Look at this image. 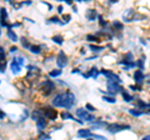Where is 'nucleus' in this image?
Masks as SVG:
<instances>
[{
    "mask_svg": "<svg viewBox=\"0 0 150 140\" xmlns=\"http://www.w3.org/2000/svg\"><path fill=\"white\" fill-rule=\"evenodd\" d=\"M75 101H76L75 95L71 91H67V93H62V94L56 95L53 99V105L56 106V108L70 109L75 104Z\"/></svg>",
    "mask_w": 150,
    "mask_h": 140,
    "instance_id": "f257e3e1",
    "label": "nucleus"
},
{
    "mask_svg": "<svg viewBox=\"0 0 150 140\" xmlns=\"http://www.w3.org/2000/svg\"><path fill=\"white\" fill-rule=\"evenodd\" d=\"M25 64V59L23 57H15L11 60V64H10V68H11V71L13 74H19L20 70L23 69Z\"/></svg>",
    "mask_w": 150,
    "mask_h": 140,
    "instance_id": "f03ea898",
    "label": "nucleus"
},
{
    "mask_svg": "<svg viewBox=\"0 0 150 140\" xmlns=\"http://www.w3.org/2000/svg\"><path fill=\"white\" fill-rule=\"evenodd\" d=\"M76 115L80 118V120L83 121H88V123H90V124H93L94 121H95V116L94 115H91L89 111L86 110V109H83V108H79L78 110H76Z\"/></svg>",
    "mask_w": 150,
    "mask_h": 140,
    "instance_id": "7ed1b4c3",
    "label": "nucleus"
},
{
    "mask_svg": "<svg viewBox=\"0 0 150 140\" xmlns=\"http://www.w3.org/2000/svg\"><path fill=\"white\" fill-rule=\"evenodd\" d=\"M55 89V84L50 80H45L40 84V90L43 91V94L45 96H48L49 94H51V91Z\"/></svg>",
    "mask_w": 150,
    "mask_h": 140,
    "instance_id": "20e7f679",
    "label": "nucleus"
},
{
    "mask_svg": "<svg viewBox=\"0 0 150 140\" xmlns=\"http://www.w3.org/2000/svg\"><path fill=\"white\" fill-rule=\"evenodd\" d=\"M106 89H108V93H109L110 95H114L116 93H123V88L120 86V84L118 83H114V81H109L108 80L106 83Z\"/></svg>",
    "mask_w": 150,
    "mask_h": 140,
    "instance_id": "39448f33",
    "label": "nucleus"
},
{
    "mask_svg": "<svg viewBox=\"0 0 150 140\" xmlns=\"http://www.w3.org/2000/svg\"><path fill=\"white\" fill-rule=\"evenodd\" d=\"M126 129H130L129 125H121V124H108L106 125V130L111 134H115V133H120L123 130H126Z\"/></svg>",
    "mask_w": 150,
    "mask_h": 140,
    "instance_id": "423d86ee",
    "label": "nucleus"
},
{
    "mask_svg": "<svg viewBox=\"0 0 150 140\" xmlns=\"http://www.w3.org/2000/svg\"><path fill=\"white\" fill-rule=\"evenodd\" d=\"M100 74L101 75H104L105 78H108V80L109 81H114V83H118V84H120L121 83V79L116 75L115 73H112V71H110V70H105V69H103L101 71H100Z\"/></svg>",
    "mask_w": 150,
    "mask_h": 140,
    "instance_id": "0eeeda50",
    "label": "nucleus"
},
{
    "mask_svg": "<svg viewBox=\"0 0 150 140\" xmlns=\"http://www.w3.org/2000/svg\"><path fill=\"white\" fill-rule=\"evenodd\" d=\"M56 64H58V66L60 68V70L68 65V57L65 55L64 51H59L58 57H56Z\"/></svg>",
    "mask_w": 150,
    "mask_h": 140,
    "instance_id": "6e6552de",
    "label": "nucleus"
},
{
    "mask_svg": "<svg viewBox=\"0 0 150 140\" xmlns=\"http://www.w3.org/2000/svg\"><path fill=\"white\" fill-rule=\"evenodd\" d=\"M41 111H43V114H44V118H45V119L55 120L56 118H58V113H56L54 109H51V108H45L44 110H41Z\"/></svg>",
    "mask_w": 150,
    "mask_h": 140,
    "instance_id": "1a4fd4ad",
    "label": "nucleus"
},
{
    "mask_svg": "<svg viewBox=\"0 0 150 140\" xmlns=\"http://www.w3.org/2000/svg\"><path fill=\"white\" fill-rule=\"evenodd\" d=\"M93 133L89 129H80L78 130V136L79 138H85V139H91L93 138Z\"/></svg>",
    "mask_w": 150,
    "mask_h": 140,
    "instance_id": "9d476101",
    "label": "nucleus"
},
{
    "mask_svg": "<svg viewBox=\"0 0 150 140\" xmlns=\"http://www.w3.org/2000/svg\"><path fill=\"white\" fill-rule=\"evenodd\" d=\"M46 125H48V123H46L45 118H40V119L36 120V128H38V130H39L40 133H43V130L46 128Z\"/></svg>",
    "mask_w": 150,
    "mask_h": 140,
    "instance_id": "9b49d317",
    "label": "nucleus"
},
{
    "mask_svg": "<svg viewBox=\"0 0 150 140\" xmlns=\"http://www.w3.org/2000/svg\"><path fill=\"white\" fill-rule=\"evenodd\" d=\"M144 73L142 71V70H137V71L134 73V80L137 84H142L143 80H144Z\"/></svg>",
    "mask_w": 150,
    "mask_h": 140,
    "instance_id": "f8f14e48",
    "label": "nucleus"
},
{
    "mask_svg": "<svg viewBox=\"0 0 150 140\" xmlns=\"http://www.w3.org/2000/svg\"><path fill=\"white\" fill-rule=\"evenodd\" d=\"M99 74H100V71H98L96 68H91L90 71H89L88 74H83V76L84 78H94V79H95L98 75H99Z\"/></svg>",
    "mask_w": 150,
    "mask_h": 140,
    "instance_id": "ddd939ff",
    "label": "nucleus"
},
{
    "mask_svg": "<svg viewBox=\"0 0 150 140\" xmlns=\"http://www.w3.org/2000/svg\"><path fill=\"white\" fill-rule=\"evenodd\" d=\"M85 16H86V19L89 21H94L98 18V13H96V10H88Z\"/></svg>",
    "mask_w": 150,
    "mask_h": 140,
    "instance_id": "4468645a",
    "label": "nucleus"
},
{
    "mask_svg": "<svg viewBox=\"0 0 150 140\" xmlns=\"http://www.w3.org/2000/svg\"><path fill=\"white\" fill-rule=\"evenodd\" d=\"M133 16H134V11L131 10H128L126 13H124V15H123V18H124V20L126 21V23H130V21H133Z\"/></svg>",
    "mask_w": 150,
    "mask_h": 140,
    "instance_id": "2eb2a0df",
    "label": "nucleus"
},
{
    "mask_svg": "<svg viewBox=\"0 0 150 140\" xmlns=\"http://www.w3.org/2000/svg\"><path fill=\"white\" fill-rule=\"evenodd\" d=\"M6 35H8V38L10 39L11 41H14V43H15V41H18V36H16V34H15V33H14L13 30H8Z\"/></svg>",
    "mask_w": 150,
    "mask_h": 140,
    "instance_id": "dca6fc26",
    "label": "nucleus"
},
{
    "mask_svg": "<svg viewBox=\"0 0 150 140\" xmlns=\"http://www.w3.org/2000/svg\"><path fill=\"white\" fill-rule=\"evenodd\" d=\"M33 54H40V51H41V48L39 45H31L30 46V49H29Z\"/></svg>",
    "mask_w": 150,
    "mask_h": 140,
    "instance_id": "f3484780",
    "label": "nucleus"
},
{
    "mask_svg": "<svg viewBox=\"0 0 150 140\" xmlns=\"http://www.w3.org/2000/svg\"><path fill=\"white\" fill-rule=\"evenodd\" d=\"M129 113L131 115H134V116H142L144 114V111L142 110H137V109H129Z\"/></svg>",
    "mask_w": 150,
    "mask_h": 140,
    "instance_id": "a211bd4d",
    "label": "nucleus"
},
{
    "mask_svg": "<svg viewBox=\"0 0 150 140\" xmlns=\"http://www.w3.org/2000/svg\"><path fill=\"white\" fill-rule=\"evenodd\" d=\"M89 48H90L94 53H99V51L104 50V46H98V45H89Z\"/></svg>",
    "mask_w": 150,
    "mask_h": 140,
    "instance_id": "6ab92c4d",
    "label": "nucleus"
},
{
    "mask_svg": "<svg viewBox=\"0 0 150 140\" xmlns=\"http://www.w3.org/2000/svg\"><path fill=\"white\" fill-rule=\"evenodd\" d=\"M121 95H123V99H124L126 103H130V101H133V96H131V95H129V94H128V93H126V91H123V93H121Z\"/></svg>",
    "mask_w": 150,
    "mask_h": 140,
    "instance_id": "aec40b11",
    "label": "nucleus"
},
{
    "mask_svg": "<svg viewBox=\"0 0 150 140\" xmlns=\"http://www.w3.org/2000/svg\"><path fill=\"white\" fill-rule=\"evenodd\" d=\"M62 70L60 69H56V70H51V71L49 73V75L50 76H53V78H56V76H59V75H62Z\"/></svg>",
    "mask_w": 150,
    "mask_h": 140,
    "instance_id": "412c9836",
    "label": "nucleus"
},
{
    "mask_svg": "<svg viewBox=\"0 0 150 140\" xmlns=\"http://www.w3.org/2000/svg\"><path fill=\"white\" fill-rule=\"evenodd\" d=\"M53 41H54V43H56L58 45H62L64 40H63V36H60V35H55L54 38H53Z\"/></svg>",
    "mask_w": 150,
    "mask_h": 140,
    "instance_id": "4be33fe9",
    "label": "nucleus"
},
{
    "mask_svg": "<svg viewBox=\"0 0 150 140\" xmlns=\"http://www.w3.org/2000/svg\"><path fill=\"white\" fill-rule=\"evenodd\" d=\"M5 58H6L5 50H4V48H1V46H0V63H4Z\"/></svg>",
    "mask_w": 150,
    "mask_h": 140,
    "instance_id": "5701e85b",
    "label": "nucleus"
},
{
    "mask_svg": "<svg viewBox=\"0 0 150 140\" xmlns=\"http://www.w3.org/2000/svg\"><path fill=\"white\" fill-rule=\"evenodd\" d=\"M103 100L104 101H108V103H110V104H114V103H116V99L115 98H111V96H103Z\"/></svg>",
    "mask_w": 150,
    "mask_h": 140,
    "instance_id": "b1692460",
    "label": "nucleus"
},
{
    "mask_svg": "<svg viewBox=\"0 0 150 140\" xmlns=\"http://www.w3.org/2000/svg\"><path fill=\"white\" fill-rule=\"evenodd\" d=\"M62 118H63V119H65V120H67V119H71V120H74L73 115H70V114L68 113V111H64V113L62 114Z\"/></svg>",
    "mask_w": 150,
    "mask_h": 140,
    "instance_id": "393cba45",
    "label": "nucleus"
},
{
    "mask_svg": "<svg viewBox=\"0 0 150 140\" xmlns=\"http://www.w3.org/2000/svg\"><path fill=\"white\" fill-rule=\"evenodd\" d=\"M135 66H138L139 70H142V71H143V69H144V63H143V60H138V62H135Z\"/></svg>",
    "mask_w": 150,
    "mask_h": 140,
    "instance_id": "a878e982",
    "label": "nucleus"
},
{
    "mask_svg": "<svg viewBox=\"0 0 150 140\" xmlns=\"http://www.w3.org/2000/svg\"><path fill=\"white\" fill-rule=\"evenodd\" d=\"M21 44H23V46H24V48H26V49H30V44H29V41H28L26 39H24V38H23L21 39Z\"/></svg>",
    "mask_w": 150,
    "mask_h": 140,
    "instance_id": "bb28decb",
    "label": "nucleus"
},
{
    "mask_svg": "<svg viewBox=\"0 0 150 140\" xmlns=\"http://www.w3.org/2000/svg\"><path fill=\"white\" fill-rule=\"evenodd\" d=\"M39 139H40V140H49V139H50V135L45 134V133H40Z\"/></svg>",
    "mask_w": 150,
    "mask_h": 140,
    "instance_id": "cd10ccee",
    "label": "nucleus"
},
{
    "mask_svg": "<svg viewBox=\"0 0 150 140\" xmlns=\"http://www.w3.org/2000/svg\"><path fill=\"white\" fill-rule=\"evenodd\" d=\"M48 21H49V23H54V24H60V20H59V18H56V16L51 18V19H49ZM60 25H62V24H60Z\"/></svg>",
    "mask_w": 150,
    "mask_h": 140,
    "instance_id": "c85d7f7f",
    "label": "nucleus"
},
{
    "mask_svg": "<svg viewBox=\"0 0 150 140\" xmlns=\"http://www.w3.org/2000/svg\"><path fill=\"white\" fill-rule=\"evenodd\" d=\"M112 25H114V28H116V29H119V30L123 29V24H120V23H119V21H116V20L112 23Z\"/></svg>",
    "mask_w": 150,
    "mask_h": 140,
    "instance_id": "c756f323",
    "label": "nucleus"
},
{
    "mask_svg": "<svg viewBox=\"0 0 150 140\" xmlns=\"http://www.w3.org/2000/svg\"><path fill=\"white\" fill-rule=\"evenodd\" d=\"M93 139L94 140H108L105 136H103V135H93Z\"/></svg>",
    "mask_w": 150,
    "mask_h": 140,
    "instance_id": "7c9ffc66",
    "label": "nucleus"
},
{
    "mask_svg": "<svg viewBox=\"0 0 150 140\" xmlns=\"http://www.w3.org/2000/svg\"><path fill=\"white\" fill-rule=\"evenodd\" d=\"M86 39L89 41H98V38H96V36H94V35H88Z\"/></svg>",
    "mask_w": 150,
    "mask_h": 140,
    "instance_id": "2f4dec72",
    "label": "nucleus"
},
{
    "mask_svg": "<svg viewBox=\"0 0 150 140\" xmlns=\"http://www.w3.org/2000/svg\"><path fill=\"white\" fill-rule=\"evenodd\" d=\"M6 68V63H0V73H4Z\"/></svg>",
    "mask_w": 150,
    "mask_h": 140,
    "instance_id": "473e14b6",
    "label": "nucleus"
},
{
    "mask_svg": "<svg viewBox=\"0 0 150 140\" xmlns=\"http://www.w3.org/2000/svg\"><path fill=\"white\" fill-rule=\"evenodd\" d=\"M85 109H86V110H89V111H95V108H94L93 105H90V104H86Z\"/></svg>",
    "mask_w": 150,
    "mask_h": 140,
    "instance_id": "72a5a7b5",
    "label": "nucleus"
},
{
    "mask_svg": "<svg viewBox=\"0 0 150 140\" xmlns=\"http://www.w3.org/2000/svg\"><path fill=\"white\" fill-rule=\"evenodd\" d=\"M4 118H5V113H4V111H3L1 109H0V120L4 119Z\"/></svg>",
    "mask_w": 150,
    "mask_h": 140,
    "instance_id": "f704fd0d",
    "label": "nucleus"
},
{
    "mask_svg": "<svg viewBox=\"0 0 150 140\" xmlns=\"http://www.w3.org/2000/svg\"><path fill=\"white\" fill-rule=\"evenodd\" d=\"M15 51H18L16 46H11V48H10V53H15Z\"/></svg>",
    "mask_w": 150,
    "mask_h": 140,
    "instance_id": "c9c22d12",
    "label": "nucleus"
},
{
    "mask_svg": "<svg viewBox=\"0 0 150 140\" xmlns=\"http://www.w3.org/2000/svg\"><path fill=\"white\" fill-rule=\"evenodd\" d=\"M58 13H59V14H62V13H63V6H62V5H59V6H58Z\"/></svg>",
    "mask_w": 150,
    "mask_h": 140,
    "instance_id": "e433bc0d",
    "label": "nucleus"
},
{
    "mask_svg": "<svg viewBox=\"0 0 150 140\" xmlns=\"http://www.w3.org/2000/svg\"><path fill=\"white\" fill-rule=\"evenodd\" d=\"M142 140H150V135H145V136Z\"/></svg>",
    "mask_w": 150,
    "mask_h": 140,
    "instance_id": "4c0bfd02",
    "label": "nucleus"
},
{
    "mask_svg": "<svg viewBox=\"0 0 150 140\" xmlns=\"http://www.w3.org/2000/svg\"><path fill=\"white\" fill-rule=\"evenodd\" d=\"M88 140H94V139H93V138H91V139H88Z\"/></svg>",
    "mask_w": 150,
    "mask_h": 140,
    "instance_id": "58836bf2",
    "label": "nucleus"
}]
</instances>
